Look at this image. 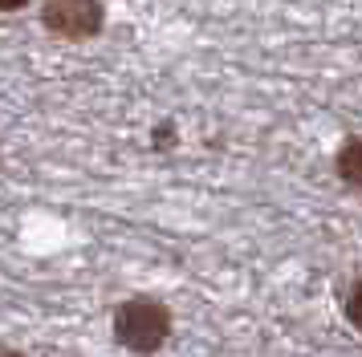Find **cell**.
<instances>
[{
	"mask_svg": "<svg viewBox=\"0 0 362 357\" xmlns=\"http://www.w3.org/2000/svg\"><path fill=\"white\" fill-rule=\"evenodd\" d=\"M342 317L350 325H358V276H350L342 289Z\"/></svg>",
	"mask_w": 362,
	"mask_h": 357,
	"instance_id": "cell-4",
	"label": "cell"
},
{
	"mask_svg": "<svg viewBox=\"0 0 362 357\" xmlns=\"http://www.w3.org/2000/svg\"><path fill=\"white\" fill-rule=\"evenodd\" d=\"M25 4H29V0H0V13H17Z\"/></svg>",
	"mask_w": 362,
	"mask_h": 357,
	"instance_id": "cell-6",
	"label": "cell"
},
{
	"mask_svg": "<svg viewBox=\"0 0 362 357\" xmlns=\"http://www.w3.org/2000/svg\"><path fill=\"white\" fill-rule=\"evenodd\" d=\"M171 134H175V126H171V122H163V126L155 130V146H159V150H167V146H171Z\"/></svg>",
	"mask_w": 362,
	"mask_h": 357,
	"instance_id": "cell-5",
	"label": "cell"
},
{
	"mask_svg": "<svg viewBox=\"0 0 362 357\" xmlns=\"http://www.w3.org/2000/svg\"><path fill=\"white\" fill-rule=\"evenodd\" d=\"M171 329H175V317L159 296H127L122 305H115V317H110L115 341L139 357L159 353L171 341Z\"/></svg>",
	"mask_w": 362,
	"mask_h": 357,
	"instance_id": "cell-1",
	"label": "cell"
},
{
	"mask_svg": "<svg viewBox=\"0 0 362 357\" xmlns=\"http://www.w3.org/2000/svg\"><path fill=\"white\" fill-rule=\"evenodd\" d=\"M334 171H338V178H342L354 195L362 191V143L354 138V134L338 146V155H334Z\"/></svg>",
	"mask_w": 362,
	"mask_h": 357,
	"instance_id": "cell-3",
	"label": "cell"
},
{
	"mask_svg": "<svg viewBox=\"0 0 362 357\" xmlns=\"http://www.w3.org/2000/svg\"><path fill=\"white\" fill-rule=\"evenodd\" d=\"M0 357H25V353H13V349H4V353H0Z\"/></svg>",
	"mask_w": 362,
	"mask_h": 357,
	"instance_id": "cell-7",
	"label": "cell"
},
{
	"mask_svg": "<svg viewBox=\"0 0 362 357\" xmlns=\"http://www.w3.org/2000/svg\"><path fill=\"white\" fill-rule=\"evenodd\" d=\"M41 25L62 41H90L106 29V4L102 0H45Z\"/></svg>",
	"mask_w": 362,
	"mask_h": 357,
	"instance_id": "cell-2",
	"label": "cell"
}]
</instances>
